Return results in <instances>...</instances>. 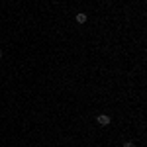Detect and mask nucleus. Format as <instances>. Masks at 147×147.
<instances>
[{
    "mask_svg": "<svg viewBox=\"0 0 147 147\" xmlns=\"http://www.w3.org/2000/svg\"><path fill=\"white\" fill-rule=\"evenodd\" d=\"M96 122L106 127V125H110V122H112V120H110V116H108V114H100V116L96 118Z\"/></svg>",
    "mask_w": 147,
    "mask_h": 147,
    "instance_id": "f257e3e1",
    "label": "nucleus"
},
{
    "mask_svg": "<svg viewBox=\"0 0 147 147\" xmlns=\"http://www.w3.org/2000/svg\"><path fill=\"white\" fill-rule=\"evenodd\" d=\"M88 20V16L84 14V12H80V14H77V24H84Z\"/></svg>",
    "mask_w": 147,
    "mask_h": 147,
    "instance_id": "f03ea898",
    "label": "nucleus"
},
{
    "mask_svg": "<svg viewBox=\"0 0 147 147\" xmlns=\"http://www.w3.org/2000/svg\"><path fill=\"white\" fill-rule=\"evenodd\" d=\"M124 147H136V143H134V141H125Z\"/></svg>",
    "mask_w": 147,
    "mask_h": 147,
    "instance_id": "7ed1b4c3",
    "label": "nucleus"
},
{
    "mask_svg": "<svg viewBox=\"0 0 147 147\" xmlns=\"http://www.w3.org/2000/svg\"><path fill=\"white\" fill-rule=\"evenodd\" d=\"M0 59H2V51H0Z\"/></svg>",
    "mask_w": 147,
    "mask_h": 147,
    "instance_id": "20e7f679",
    "label": "nucleus"
}]
</instances>
